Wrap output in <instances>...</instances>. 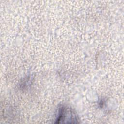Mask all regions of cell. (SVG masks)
<instances>
[{
  "label": "cell",
  "instance_id": "1",
  "mask_svg": "<svg viewBox=\"0 0 124 124\" xmlns=\"http://www.w3.org/2000/svg\"><path fill=\"white\" fill-rule=\"evenodd\" d=\"M56 121L57 123H77L78 118L71 108L62 107L59 108Z\"/></svg>",
  "mask_w": 124,
  "mask_h": 124
}]
</instances>
